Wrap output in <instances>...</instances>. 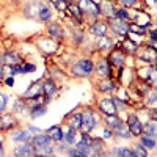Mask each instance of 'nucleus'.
I'll use <instances>...</instances> for the list:
<instances>
[{"mask_svg":"<svg viewBox=\"0 0 157 157\" xmlns=\"http://www.w3.org/2000/svg\"><path fill=\"white\" fill-rule=\"evenodd\" d=\"M19 61V57L14 55V54H11V52H6V54L2 55V58H0V63H3V64H16Z\"/></svg>","mask_w":157,"mask_h":157,"instance_id":"dca6fc26","label":"nucleus"},{"mask_svg":"<svg viewBox=\"0 0 157 157\" xmlns=\"http://www.w3.org/2000/svg\"><path fill=\"white\" fill-rule=\"evenodd\" d=\"M47 135L50 137V140H55V141H61L63 140V130L60 126H54L47 130Z\"/></svg>","mask_w":157,"mask_h":157,"instance_id":"4468645a","label":"nucleus"},{"mask_svg":"<svg viewBox=\"0 0 157 157\" xmlns=\"http://www.w3.org/2000/svg\"><path fill=\"white\" fill-rule=\"evenodd\" d=\"M146 104H148V105H151V107L157 105V90H151L149 91V94L146 98Z\"/></svg>","mask_w":157,"mask_h":157,"instance_id":"c85d7f7f","label":"nucleus"},{"mask_svg":"<svg viewBox=\"0 0 157 157\" xmlns=\"http://www.w3.org/2000/svg\"><path fill=\"white\" fill-rule=\"evenodd\" d=\"M96 72H98V75H99V77H107V75L110 74V69H109V63H107V60L101 58V60L98 61V64H96Z\"/></svg>","mask_w":157,"mask_h":157,"instance_id":"9d476101","label":"nucleus"},{"mask_svg":"<svg viewBox=\"0 0 157 157\" xmlns=\"http://www.w3.org/2000/svg\"><path fill=\"white\" fill-rule=\"evenodd\" d=\"M13 124H14V120H13L11 115L0 116V127H2V129H10Z\"/></svg>","mask_w":157,"mask_h":157,"instance_id":"5701e85b","label":"nucleus"},{"mask_svg":"<svg viewBox=\"0 0 157 157\" xmlns=\"http://www.w3.org/2000/svg\"><path fill=\"white\" fill-rule=\"evenodd\" d=\"M96 46H98L99 49H107V47H112V41H110L105 35H104V36H98Z\"/></svg>","mask_w":157,"mask_h":157,"instance_id":"4be33fe9","label":"nucleus"},{"mask_svg":"<svg viewBox=\"0 0 157 157\" xmlns=\"http://www.w3.org/2000/svg\"><path fill=\"white\" fill-rule=\"evenodd\" d=\"M143 130H145V135H149V137H157V124L155 123H146L143 126Z\"/></svg>","mask_w":157,"mask_h":157,"instance_id":"412c9836","label":"nucleus"},{"mask_svg":"<svg viewBox=\"0 0 157 157\" xmlns=\"http://www.w3.org/2000/svg\"><path fill=\"white\" fill-rule=\"evenodd\" d=\"M101 10H102V13L105 16H115V8H113V5L110 3V2H102L101 3Z\"/></svg>","mask_w":157,"mask_h":157,"instance_id":"b1692460","label":"nucleus"},{"mask_svg":"<svg viewBox=\"0 0 157 157\" xmlns=\"http://www.w3.org/2000/svg\"><path fill=\"white\" fill-rule=\"evenodd\" d=\"M151 39H152V41H157V30L151 32Z\"/></svg>","mask_w":157,"mask_h":157,"instance_id":"de8ad7c7","label":"nucleus"},{"mask_svg":"<svg viewBox=\"0 0 157 157\" xmlns=\"http://www.w3.org/2000/svg\"><path fill=\"white\" fill-rule=\"evenodd\" d=\"M124 54L121 50H115L113 54H112V57H110V60H112V63L115 64V66H121V64L124 63Z\"/></svg>","mask_w":157,"mask_h":157,"instance_id":"6ab92c4d","label":"nucleus"},{"mask_svg":"<svg viewBox=\"0 0 157 157\" xmlns=\"http://www.w3.org/2000/svg\"><path fill=\"white\" fill-rule=\"evenodd\" d=\"M63 137H64V140H66V143H69V145L75 143V134H74V130H72V129L69 130L66 135H63Z\"/></svg>","mask_w":157,"mask_h":157,"instance_id":"473e14b6","label":"nucleus"},{"mask_svg":"<svg viewBox=\"0 0 157 157\" xmlns=\"http://www.w3.org/2000/svg\"><path fill=\"white\" fill-rule=\"evenodd\" d=\"M155 2H157V0H155Z\"/></svg>","mask_w":157,"mask_h":157,"instance_id":"603ef678","label":"nucleus"},{"mask_svg":"<svg viewBox=\"0 0 157 157\" xmlns=\"http://www.w3.org/2000/svg\"><path fill=\"white\" fill-rule=\"evenodd\" d=\"M3 154V149H2V145H0V155H2Z\"/></svg>","mask_w":157,"mask_h":157,"instance_id":"3c124183","label":"nucleus"},{"mask_svg":"<svg viewBox=\"0 0 157 157\" xmlns=\"http://www.w3.org/2000/svg\"><path fill=\"white\" fill-rule=\"evenodd\" d=\"M99 109L105 115H116V104L110 98H105V99L99 101Z\"/></svg>","mask_w":157,"mask_h":157,"instance_id":"39448f33","label":"nucleus"},{"mask_svg":"<svg viewBox=\"0 0 157 157\" xmlns=\"http://www.w3.org/2000/svg\"><path fill=\"white\" fill-rule=\"evenodd\" d=\"M33 149H35V146L29 145V143L25 141L24 145H19V146L14 148V154L16 155H32L33 154Z\"/></svg>","mask_w":157,"mask_h":157,"instance_id":"9b49d317","label":"nucleus"},{"mask_svg":"<svg viewBox=\"0 0 157 157\" xmlns=\"http://www.w3.org/2000/svg\"><path fill=\"white\" fill-rule=\"evenodd\" d=\"M113 134L118 135V137H121V138H129L130 137V130L126 124H118L116 127H113Z\"/></svg>","mask_w":157,"mask_h":157,"instance_id":"ddd939ff","label":"nucleus"},{"mask_svg":"<svg viewBox=\"0 0 157 157\" xmlns=\"http://www.w3.org/2000/svg\"><path fill=\"white\" fill-rule=\"evenodd\" d=\"M69 155H72V157H85V154H83V152H80V151H78V149L69 151Z\"/></svg>","mask_w":157,"mask_h":157,"instance_id":"79ce46f5","label":"nucleus"},{"mask_svg":"<svg viewBox=\"0 0 157 157\" xmlns=\"http://www.w3.org/2000/svg\"><path fill=\"white\" fill-rule=\"evenodd\" d=\"M68 126H69V129H72V130H78V129L82 127V115H80V113L72 115V116L69 118Z\"/></svg>","mask_w":157,"mask_h":157,"instance_id":"2eb2a0df","label":"nucleus"},{"mask_svg":"<svg viewBox=\"0 0 157 157\" xmlns=\"http://www.w3.org/2000/svg\"><path fill=\"white\" fill-rule=\"evenodd\" d=\"M123 121L118 118L116 115H107V118H105V124H107V127H116L118 124H121Z\"/></svg>","mask_w":157,"mask_h":157,"instance_id":"393cba45","label":"nucleus"},{"mask_svg":"<svg viewBox=\"0 0 157 157\" xmlns=\"http://www.w3.org/2000/svg\"><path fill=\"white\" fill-rule=\"evenodd\" d=\"M71 11H72V14L80 16V6H78V5H72L71 3Z\"/></svg>","mask_w":157,"mask_h":157,"instance_id":"ea45409f","label":"nucleus"},{"mask_svg":"<svg viewBox=\"0 0 157 157\" xmlns=\"http://www.w3.org/2000/svg\"><path fill=\"white\" fill-rule=\"evenodd\" d=\"M71 71H72L74 75L85 77V75H88L91 71H93V63H91V60H88V58H82V60H78L74 64Z\"/></svg>","mask_w":157,"mask_h":157,"instance_id":"f257e3e1","label":"nucleus"},{"mask_svg":"<svg viewBox=\"0 0 157 157\" xmlns=\"http://www.w3.org/2000/svg\"><path fill=\"white\" fill-rule=\"evenodd\" d=\"M43 93H44V90H43V85L36 82V83H33V85H32V86H30V88H29L27 91H25V96H27V98H32V99H33V98H38V96H41Z\"/></svg>","mask_w":157,"mask_h":157,"instance_id":"1a4fd4ad","label":"nucleus"},{"mask_svg":"<svg viewBox=\"0 0 157 157\" xmlns=\"http://www.w3.org/2000/svg\"><path fill=\"white\" fill-rule=\"evenodd\" d=\"M47 30H49V33L52 36H55V38H63L64 36V32H63V29L60 27L58 24H49L47 25Z\"/></svg>","mask_w":157,"mask_h":157,"instance_id":"f3484780","label":"nucleus"},{"mask_svg":"<svg viewBox=\"0 0 157 157\" xmlns=\"http://www.w3.org/2000/svg\"><path fill=\"white\" fill-rule=\"evenodd\" d=\"M107 30H109V25L105 22H102V21H98V22H94L93 25H91V33L96 35V36H104L107 33Z\"/></svg>","mask_w":157,"mask_h":157,"instance_id":"6e6552de","label":"nucleus"},{"mask_svg":"<svg viewBox=\"0 0 157 157\" xmlns=\"http://www.w3.org/2000/svg\"><path fill=\"white\" fill-rule=\"evenodd\" d=\"M124 47H126L129 52H135V47H137V46H135L132 41H129V39H127V41L124 43Z\"/></svg>","mask_w":157,"mask_h":157,"instance_id":"c9c22d12","label":"nucleus"},{"mask_svg":"<svg viewBox=\"0 0 157 157\" xmlns=\"http://www.w3.org/2000/svg\"><path fill=\"white\" fill-rule=\"evenodd\" d=\"M96 126V118H94V113L91 110H85L83 115H82V127L83 130L88 134L90 130H93V127Z\"/></svg>","mask_w":157,"mask_h":157,"instance_id":"f03ea898","label":"nucleus"},{"mask_svg":"<svg viewBox=\"0 0 157 157\" xmlns=\"http://www.w3.org/2000/svg\"><path fill=\"white\" fill-rule=\"evenodd\" d=\"M130 30H132V32H137V33H140V35H145V29H143V27H138V25H130V27H129Z\"/></svg>","mask_w":157,"mask_h":157,"instance_id":"e433bc0d","label":"nucleus"},{"mask_svg":"<svg viewBox=\"0 0 157 157\" xmlns=\"http://www.w3.org/2000/svg\"><path fill=\"white\" fill-rule=\"evenodd\" d=\"M78 6H80V10L83 13H86L90 16H96L99 13V6L93 2V0H78Z\"/></svg>","mask_w":157,"mask_h":157,"instance_id":"7ed1b4c3","label":"nucleus"},{"mask_svg":"<svg viewBox=\"0 0 157 157\" xmlns=\"http://www.w3.org/2000/svg\"><path fill=\"white\" fill-rule=\"evenodd\" d=\"M50 2L54 3V6H55L58 11H61V13H63V11H66V8H68L64 0H50Z\"/></svg>","mask_w":157,"mask_h":157,"instance_id":"7c9ffc66","label":"nucleus"},{"mask_svg":"<svg viewBox=\"0 0 157 157\" xmlns=\"http://www.w3.org/2000/svg\"><path fill=\"white\" fill-rule=\"evenodd\" d=\"M43 90H44V93H46L47 96H50V94L55 93L57 86H55V83L52 82V80H46V82L43 83Z\"/></svg>","mask_w":157,"mask_h":157,"instance_id":"a878e982","label":"nucleus"},{"mask_svg":"<svg viewBox=\"0 0 157 157\" xmlns=\"http://www.w3.org/2000/svg\"><path fill=\"white\" fill-rule=\"evenodd\" d=\"M155 57H157V52H155L152 47H148V49H146V52H143V54H140V60H143V61H148V63H152Z\"/></svg>","mask_w":157,"mask_h":157,"instance_id":"a211bd4d","label":"nucleus"},{"mask_svg":"<svg viewBox=\"0 0 157 157\" xmlns=\"http://www.w3.org/2000/svg\"><path fill=\"white\" fill-rule=\"evenodd\" d=\"M115 14L120 17V19H127V17H129V13H127L126 10H116Z\"/></svg>","mask_w":157,"mask_h":157,"instance_id":"f704fd0d","label":"nucleus"},{"mask_svg":"<svg viewBox=\"0 0 157 157\" xmlns=\"http://www.w3.org/2000/svg\"><path fill=\"white\" fill-rule=\"evenodd\" d=\"M120 2H121L124 6H130V5H134L137 0H120Z\"/></svg>","mask_w":157,"mask_h":157,"instance_id":"37998d69","label":"nucleus"},{"mask_svg":"<svg viewBox=\"0 0 157 157\" xmlns=\"http://www.w3.org/2000/svg\"><path fill=\"white\" fill-rule=\"evenodd\" d=\"M127 127H129V130H130V134H134V135H137V137L141 134V130H143L141 121L138 120V116H135V115H130V116H129Z\"/></svg>","mask_w":157,"mask_h":157,"instance_id":"20e7f679","label":"nucleus"},{"mask_svg":"<svg viewBox=\"0 0 157 157\" xmlns=\"http://www.w3.org/2000/svg\"><path fill=\"white\" fill-rule=\"evenodd\" d=\"M46 113V109L44 107H35L33 112H32V116L33 118H38V116H43Z\"/></svg>","mask_w":157,"mask_h":157,"instance_id":"72a5a7b5","label":"nucleus"},{"mask_svg":"<svg viewBox=\"0 0 157 157\" xmlns=\"http://www.w3.org/2000/svg\"><path fill=\"white\" fill-rule=\"evenodd\" d=\"M74 39H77V41H82V32H74Z\"/></svg>","mask_w":157,"mask_h":157,"instance_id":"a18cd8bd","label":"nucleus"},{"mask_svg":"<svg viewBox=\"0 0 157 157\" xmlns=\"http://www.w3.org/2000/svg\"><path fill=\"white\" fill-rule=\"evenodd\" d=\"M50 145V137L49 135H44V134H39V135H35L33 137V146L36 149L39 148H46Z\"/></svg>","mask_w":157,"mask_h":157,"instance_id":"0eeeda50","label":"nucleus"},{"mask_svg":"<svg viewBox=\"0 0 157 157\" xmlns=\"http://www.w3.org/2000/svg\"><path fill=\"white\" fill-rule=\"evenodd\" d=\"M116 154H118V155H129V157H134V155H135L134 151H130V149H127V148H118V149H116Z\"/></svg>","mask_w":157,"mask_h":157,"instance_id":"2f4dec72","label":"nucleus"},{"mask_svg":"<svg viewBox=\"0 0 157 157\" xmlns=\"http://www.w3.org/2000/svg\"><path fill=\"white\" fill-rule=\"evenodd\" d=\"M38 17H39V21H50V17H52V13H50V8L49 6H46V5H43L41 6V10L38 11Z\"/></svg>","mask_w":157,"mask_h":157,"instance_id":"aec40b11","label":"nucleus"},{"mask_svg":"<svg viewBox=\"0 0 157 157\" xmlns=\"http://www.w3.org/2000/svg\"><path fill=\"white\" fill-rule=\"evenodd\" d=\"M11 138L14 141H27L30 138V134L27 132V130H24V129H14L11 132Z\"/></svg>","mask_w":157,"mask_h":157,"instance_id":"f8f14e48","label":"nucleus"},{"mask_svg":"<svg viewBox=\"0 0 157 157\" xmlns=\"http://www.w3.org/2000/svg\"><path fill=\"white\" fill-rule=\"evenodd\" d=\"M5 83H6L8 86H13V85H14V78H13V77H6V78H5Z\"/></svg>","mask_w":157,"mask_h":157,"instance_id":"c03bdc74","label":"nucleus"},{"mask_svg":"<svg viewBox=\"0 0 157 157\" xmlns=\"http://www.w3.org/2000/svg\"><path fill=\"white\" fill-rule=\"evenodd\" d=\"M75 149H78L80 152H83L85 155L90 154V146H88V141L85 138H82V141H78L77 145H75Z\"/></svg>","mask_w":157,"mask_h":157,"instance_id":"cd10ccee","label":"nucleus"},{"mask_svg":"<svg viewBox=\"0 0 157 157\" xmlns=\"http://www.w3.org/2000/svg\"><path fill=\"white\" fill-rule=\"evenodd\" d=\"M22 105H24V104H22V101H17V102H16V107H14V110H16V112H21Z\"/></svg>","mask_w":157,"mask_h":157,"instance_id":"49530a36","label":"nucleus"},{"mask_svg":"<svg viewBox=\"0 0 157 157\" xmlns=\"http://www.w3.org/2000/svg\"><path fill=\"white\" fill-rule=\"evenodd\" d=\"M134 152H135V155H141V157H146V154H148L141 146H135V151Z\"/></svg>","mask_w":157,"mask_h":157,"instance_id":"58836bf2","label":"nucleus"},{"mask_svg":"<svg viewBox=\"0 0 157 157\" xmlns=\"http://www.w3.org/2000/svg\"><path fill=\"white\" fill-rule=\"evenodd\" d=\"M33 71H35V64L27 63V64H24V66H22V72H33Z\"/></svg>","mask_w":157,"mask_h":157,"instance_id":"4c0bfd02","label":"nucleus"},{"mask_svg":"<svg viewBox=\"0 0 157 157\" xmlns=\"http://www.w3.org/2000/svg\"><path fill=\"white\" fill-rule=\"evenodd\" d=\"M112 29L116 35H126L129 32V25L126 24V19H120V17H115L112 21Z\"/></svg>","mask_w":157,"mask_h":157,"instance_id":"423d86ee","label":"nucleus"},{"mask_svg":"<svg viewBox=\"0 0 157 157\" xmlns=\"http://www.w3.org/2000/svg\"><path fill=\"white\" fill-rule=\"evenodd\" d=\"M113 82L110 80V78H105V80H102L101 83H99V90L101 91H112L113 90Z\"/></svg>","mask_w":157,"mask_h":157,"instance_id":"c756f323","label":"nucleus"},{"mask_svg":"<svg viewBox=\"0 0 157 157\" xmlns=\"http://www.w3.org/2000/svg\"><path fill=\"white\" fill-rule=\"evenodd\" d=\"M64 2H66V3H72V2H74V0H64Z\"/></svg>","mask_w":157,"mask_h":157,"instance_id":"8fccbe9b","label":"nucleus"},{"mask_svg":"<svg viewBox=\"0 0 157 157\" xmlns=\"http://www.w3.org/2000/svg\"><path fill=\"white\" fill-rule=\"evenodd\" d=\"M5 105H6V96L0 93V110H3Z\"/></svg>","mask_w":157,"mask_h":157,"instance_id":"a19ab883","label":"nucleus"},{"mask_svg":"<svg viewBox=\"0 0 157 157\" xmlns=\"http://www.w3.org/2000/svg\"><path fill=\"white\" fill-rule=\"evenodd\" d=\"M140 141H141V145L143 146H146V148H155V140L152 138V137H149V135H143L141 138H140Z\"/></svg>","mask_w":157,"mask_h":157,"instance_id":"bb28decb","label":"nucleus"},{"mask_svg":"<svg viewBox=\"0 0 157 157\" xmlns=\"http://www.w3.org/2000/svg\"><path fill=\"white\" fill-rule=\"evenodd\" d=\"M104 137H105V138H110V137H112V132H110L109 129H105V130H104Z\"/></svg>","mask_w":157,"mask_h":157,"instance_id":"09e8293b","label":"nucleus"}]
</instances>
